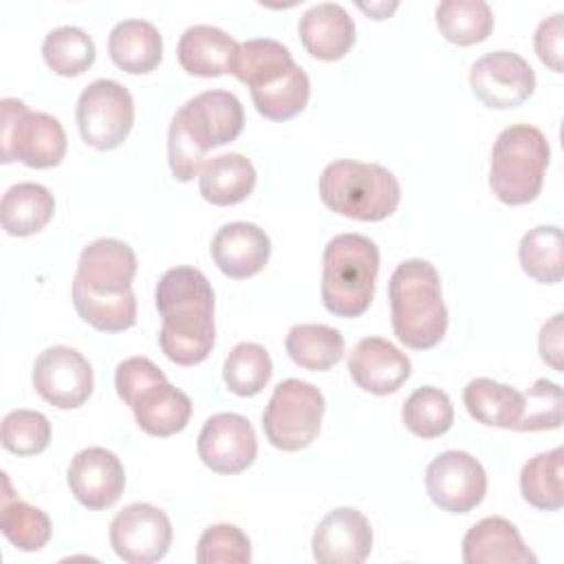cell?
Here are the masks:
<instances>
[{
    "mask_svg": "<svg viewBox=\"0 0 564 564\" xmlns=\"http://www.w3.org/2000/svg\"><path fill=\"white\" fill-rule=\"evenodd\" d=\"M379 273V249L361 234H339L322 256V304L337 317H359L368 311Z\"/></svg>",
    "mask_w": 564,
    "mask_h": 564,
    "instance_id": "3957f363",
    "label": "cell"
},
{
    "mask_svg": "<svg viewBox=\"0 0 564 564\" xmlns=\"http://www.w3.org/2000/svg\"><path fill=\"white\" fill-rule=\"evenodd\" d=\"M306 53L315 59H341L355 44V22L341 4L319 2L308 7L297 24Z\"/></svg>",
    "mask_w": 564,
    "mask_h": 564,
    "instance_id": "ffe728a7",
    "label": "cell"
},
{
    "mask_svg": "<svg viewBox=\"0 0 564 564\" xmlns=\"http://www.w3.org/2000/svg\"><path fill=\"white\" fill-rule=\"evenodd\" d=\"M205 154L207 152L187 132L183 119L174 115L167 130V159H170V170L174 178L187 183L194 176H198L203 170Z\"/></svg>",
    "mask_w": 564,
    "mask_h": 564,
    "instance_id": "b9f144b4",
    "label": "cell"
},
{
    "mask_svg": "<svg viewBox=\"0 0 564 564\" xmlns=\"http://www.w3.org/2000/svg\"><path fill=\"white\" fill-rule=\"evenodd\" d=\"M156 311L163 317L159 346L178 366L205 361L216 341L214 289L194 267L167 269L154 289Z\"/></svg>",
    "mask_w": 564,
    "mask_h": 564,
    "instance_id": "6da1fadb",
    "label": "cell"
},
{
    "mask_svg": "<svg viewBox=\"0 0 564 564\" xmlns=\"http://www.w3.org/2000/svg\"><path fill=\"white\" fill-rule=\"evenodd\" d=\"M198 458L216 474H240L258 456V438L247 416L218 412L209 416L196 441Z\"/></svg>",
    "mask_w": 564,
    "mask_h": 564,
    "instance_id": "5bb4252c",
    "label": "cell"
},
{
    "mask_svg": "<svg viewBox=\"0 0 564 564\" xmlns=\"http://www.w3.org/2000/svg\"><path fill=\"white\" fill-rule=\"evenodd\" d=\"M562 313H555L549 322L542 324L540 328V337H538V348H540V357L542 361H546L553 370L562 372V355H564V346H562Z\"/></svg>",
    "mask_w": 564,
    "mask_h": 564,
    "instance_id": "f6af8a7d",
    "label": "cell"
},
{
    "mask_svg": "<svg viewBox=\"0 0 564 564\" xmlns=\"http://www.w3.org/2000/svg\"><path fill=\"white\" fill-rule=\"evenodd\" d=\"M430 500L449 513H467L487 494V474L478 458L460 449L438 454L425 469Z\"/></svg>",
    "mask_w": 564,
    "mask_h": 564,
    "instance_id": "8fae6325",
    "label": "cell"
},
{
    "mask_svg": "<svg viewBox=\"0 0 564 564\" xmlns=\"http://www.w3.org/2000/svg\"><path fill=\"white\" fill-rule=\"evenodd\" d=\"M405 427L419 438H436L449 432L454 423V405L445 390L434 386L416 388L401 408Z\"/></svg>",
    "mask_w": 564,
    "mask_h": 564,
    "instance_id": "e575fe53",
    "label": "cell"
},
{
    "mask_svg": "<svg viewBox=\"0 0 564 564\" xmlns=\"http://www.w3.org/2000/svg\"><path fill=\"white\" fill-rule=\"evenodd\" d=\"M562 13H553L544 18L533 35V46L542 64H546L553 73H562V42H564V26H562Z\"/></svg>",
    "mask_w": 564,
    "mask_h": 564,
    "instance_id": "ee69618b",
    "label": "cell"
},
{
    "mask_svg": "<svg viewBox=\"0 0 564 564\" xmlns=\"http://www.w3.org/2000/svg\"><path fill=\"white\" fill-rule=\"evenodd\" d=\"M524 394V410L516 430L540 432L562 425V388L549 379H538Z\"/></svg>",
    "mask_w": 564,
    "mask_h": 564,
    "instance_id": "60d3db41",
    "label": "cell"
},
{
    "mask_svg": "<svg viewBox=\"0 0 564 564\" xmlns=\"http://www.w3.org/2000/svg\"><path fill=\"white\" fill-rule=\"evenodd\" d=\"M311 97V82L302 66L293 64L291 70L278 82L253 88L251 99L256 110L269 121H289L300 115Z\"/></svg>",
    "mask_w": 564,
    "mask_h": 564,
    "instance_id": "836d02e7",
    "label": "cell"
},
{
    "mask_svg": "<svg viewBox=\"0 0 564 564\" xmlns=\"http://www.w3.org/2000/svg\"><path fill=\"white\" fill-rule=\"evenodd\" d=\"M293 64L295 62L282 42L271 37H253L238 44L231 75L253 90L278 82L291 70Z\"/></svg>",
    "mask_w": 564,
    "mask_h": 564,
    "instance_id": "83f0119b",
    "label": "cell"
},
{
    "mask_svg": "<svg viewBox=\"0 0 564 564\" xmlns=\"http://www.w3.org/2000/svg\"><path fill=\"white\" fill-rule=\"evenodd\" d=\"M214 264L234 280H245L264 269L271 256V240L253 223H227L212 238Z\"/></svg>",
    "mask_w": 564,
    "mask_h": 564,
    "instance_id": "d6986e66",
    "label": "cell"
},
{
    "mask_svg": "<svg viewBox=\"0 0 564 564\" xmlns=\"http://www.w3.org/2000/svg\"><path fill=\"white\" fill-rule=\"evenodd\" d=\"M463 403L474 421L489 427L516 430L524 410V394L489 377H476L463 388Z\"/></svg>",
    "mask_w": 564,
    "mask_h": 564,
    "instance_id": "484cf974",
    "label": "cell"
},
{
    "mask_svg": "<svg viewBox=\"0 0 564 564\" xmlns=\"http://www.w3.org/2000/svg\"><path fill=\"white\" fill-rule=\"evenodd\" d=\"M361 11H366L368 15H372L375 20H386L399 4L397 2H370V4H364V2H359L357 4Z\"/></svg>",
    "mask_w": 564,
    "mask_h": 564,
    "instance_id": "bcb514c9",
    "label": "cell"
},
{
    "mask_svg": "<svg viewBox=\"0 0 564 564\" xmlns=\"http://www.w3.org/2000/svg\"><path fill=\"white\" fill-rule=\"evenodd\" d=\"M0 148L2 163L20 161L26 167L44 170L62 163L66 154V132L62 123L46 115L33 112L20 99L4 97L0 101Z\"/></svg>",
    "mask_w": 564,
    "mask_h": 564,
    "instance_id": "8992f818",
    "label": "cell"
},
{
    "mask_svg": "<svg viewBox=\"0 0 564 564\" xmlns=\"http://www.w3.org/2000/svg\"><path fill=\"white\" fill-rule=\"evenodd\" d=\"M134 275V249L117 238H97L79 253L73 289L95 297H119L132 291Z\"/></svg>",
    "mask_w": 564,
    "mask_h": 564,
    "instance_id": "4fadbf2b",
    "label": "cell"
},
{
    "mask_svg": "<svg viewBox=\"0 0 564 564\" xmlns=\"http://www.w3.org/2000/svg\"><path fill=\"white\" fill-rule=\"evenodd\" d=\"M284 348L300 368L324 372L344 357V335L326 324H295Z\"/></svg>",
    "mask_w": 564,
    "mask_h": 564,
    "instance_id": "f1b7e54d",
    "label": "cell"
},
{
    "mask_svg": "<svg viewBox=\"0 0 564 564\" xmlns=\"http://www.w3.org/2000/svg\"><path fill=\"white\" fill-rule=\"evenodd\" d=\"M176 115L183 119L187 132L205 152L231 143L245 126L242 104L229 90L198 93L185 101Z\"/></svg>",
    "mask_w": 564,
    "mask_h": 564,
    "instance_id": "2e32d148",
    "label": "cell"
},
{
    "mask_svg": "<svg viewBox=\"0 0 564 564\" xmlns=\"http://www.w3.org/2000/svg\"><path fill=\"white\" fill-rule=\"evenodd\" d=\"M564 449L553 447L540 452L522 465L520 471V491L522 498L542 511H557L564 505Z\"/></svg>",
    "mask_w": 564,
    "mask_h": 564,
    "instance_id": "4dcf8cb0",
    "label": "cell"
},
{
    "mask_svg": "<svg viewBox=\"0 0 564 564\" xmlns=\"http://www.w3.org/2000/svg\"><path fill=\"white\" fill-rule=\"evenodd\" d=\"M273 372L271 357L264 346L242 341L231 348L223 366L225 386L238 397H256L269 383Z\"/></svg>",
    "mask_w": 564,
    "mask_h": 564,
    "instance_id": "8d00e7d4",
    "label": "cell"
},
{
    "mask_svg": "<svg viewBox=\"0 0 564 564\" xmlns=\"http://www.w3.org/2000/svg\"><path fill=\"white\" fill-rule=\"evenodd\" d=\"M55 212L53 194L40 183H15L0 200V223L9 236H33L42 231Z\"/></svg>",
    "mask_w": 564,
    "mask_h": 564,
    "instance_id": "4316f807",
    "label": "cell"
},
{
    "mask_svg": "<svg viewBox=\"0 0 564 564\" xmlns=\"http://www.w3.org/2000/svg\"><path fill=\"white\" fill-rule=\"evenodd\" d=\"M522 271L540 284H557L564 278L562 229L557 225H538L529 229L518 245Z\"/></svg>",
    "mask_w": 564,
    "mask_h": 564,
    "instance_id": "d6a6232c",
    "label": "cell"
},
{
    "mask_svg": "<svg viewBox=\"0 0 564 564\" xmlns=\"http://www.w3.org/2000/svg\"><path fill=\"white\" fill-rule=\"evenodd\" d=\"M2 447L15 456L42 454L51 443V423L35 410H11L2 419L0 430Z\"/></svg>",
    "mask_w": 564,
    "mask_h": 564,
    "instance_id": "f35d334b",
    "label": "cell"
},
{
    "mask_svg": "<svg viewBox=\"0 0 564 564\" xmlns=\"http://www.w3.org/2000/svg\"><path fill=\"white\" fill-rule=\"evenodd\" d=\"M317 187L322 203L330 212L364 223L392 216L401 200V185L388 167L352 159L328 163Z\"/></svg>",
    "mask_w": 564,
    "mask_h": 564,
    "instance_id": "277c9868",
    "label": "cell"
},
{
    "mask_svg": "<svg viewBox=\"0 0 564 564\" xmlns=\"http://www.w3.org/2000/svg\"><path fill=\"white\" fill-rule=\"evenodd\" d=\"M469 86L487 108L507 110L522 106L535 90L531 64L513 51H491L469 70Z\"/></svg>",
    "mask_w": 564,
    "mask_h": 564,
    "instance_id": "7c38bea8",
    "label": "cell"
},
{
    "mask_svg": "<svg viewBox=\"0 0 564 564\" xmlns=\"http://www.w3.org/2000/svg\"><path fill=\"white\" fill-rule=\"evenodd\" d=\"M2 482H4V494H2V511H0V529L4 533V538L18 549V551H40L46 546V542L51 540L53 533V524L51 518L15 498L11 494V485L7 474H2Z\"/></svg>",
    "mask_w": 564,
    "mask_h": 564,
    "instance_id": "f546056e",
    "label": "cell"
},
{
    "mask_svg": "<svg viewBox=\"0 0 564 564\" xmlns=\"http://www.w3.org/2000/svg\"><path fill=\"white\" fill-rule=\"evenodd\" d=\"M77 128L82 141L95 150L119 148L134 123V99L115 79H95L77 99Z\"/></svg>",
    "mask_w": 564,
    "mask_h": 564,
    "instance_id": "ba28073f",
    "label": "cell"
},
{
    "mask_svg": "<svg viewBox=\"0 0 564 564\" xmlns=\"http://www.w3.org/2000/svg\"><path fill=\"white\" fill-rule=\"evenodd\" d=\"M551 148L542 130L518 123L505 128L491 148L489 185L505 205H527L538 198Z\"/></svg>",
    "mask_w": 564,
    "mask_h": 564,
    "instance_id": "5b68a950",
    "label": "cell"
},
{
    "mask_svg": "<svg viewBox=\"0 0 564 564\" xmlns=\"http://www.w3.org/2000/svg\"><path fill=\"white\" fill-rule=\"evenodd\" d=\"M465 564H535L520 531L507 518L489 516L476 522L463 538Z\"/></svg>",
    "mask_w": 564,
    "mask_h": 564,
    "instance_id": "44dd1931",
    "label": "cell"
},
{
    "mask_svg": "<svg viewBox=\"0 0 564 564\" xmlns=\"http://www.w3.org/2000/svg\"><path fill=\"white\" fill-rule=\"evenodd\" d=\"M198 564H249L251 542L247 533L236 524L207 527L196 544Z\"/></svg>",
    "mask_w": 564,
    "mask_h": 564,
    "instance_id": "ab89813d",
    "label": "cell"
},
{
    "mask_svg": "<svg viewBox=\"0 0 564 564\" xmlns=\"http://www.w3.org/2000/svg\"><path fill=\"white\" fill-rule=\"evenodd\" d=\"M66 482L82 507L101 511L121 498L126 471L115 452L106 447H86L73 456Z\"/></svg>",
    "mask_w": 564,
    "mask_h": 564,
    "instance_id": "9a60e30c",
    "label": "cell"
},
{
    "mask_svg": "<svg viewBox=\"0 0 564 564\" xmlns=\"http://www.w3.org/2000/svg\"><path fill=\"white\" fill-rule=\"evenodd\" d=\"M172 544L167 513L148 502L123 507L110 522V546L128 564H152L165 557Z\"/></svg>",
    "mask_w": 564,
    "mask_h": 564,
    "instance_id": "9c48e42d",
    "label": "cell"
},
{
    "mask_svg": "<svg viewBox=\"0 0 564 564\" xmlns=\"http://www.w3.org/2000/svg\"><path fill=\"white\" fill-rule=\"evenodd\" d=\"M348 372L357 388L370 394H392L410 377L412 364L405 352L383 337H364L348 355Z\"/></svg>",
    "mask_w": 564,
    "mask_h": 564,
    "instance_id": "ac0fdd59",
    "label": "cell"
},
{
    "mask_svg": "<svg viewBox=\"0 0 564 564\" xmlns=\"http://www.w3.org/2000/svg\"><path fill=\"white\" fill-rule=\"evenodd\" d=\"M156 381H165V375L148 357H128L117 366L115 372V388L126 405H132L134 399Z\"/></svg>",
    "mask_w": 564,
    "mask_h": 564,
    "instance_id": "7bdbcfd3",
    "label": "cell"
},
{
    "mask_svg": "<svg viewBox=\"0 0 564 564\" xmlns=\"http://www.w3.org/2000/svg\"><path fill=\"white\" fill-rule=\"evenodd\" d=\"M110 59L130 75H143L159 66L163 40L159 29L148 20H121L108 35Z\"/></svg>",
    "mask_w": 564,
    "mask_h": 564,
    "instance_id": "cb8c5ba5",
    "label": "cell"
},
{
    "mask_svg": "<svg viewBox=\"0 0 564 564\" xmlns=\"http://www.w3.org/2000/svg\"><path fill=\"white\" fill-rule=\"evenodd\" d=\"M42 57L62 77H77L95 62V42L79 26H57L44 35Z\"/></svg>",
    "mask_w": 564,
    "mask_h": 564,
    "instance_id": "d590c367",
    "label": "cell"
},
{
    "mask_svg": "<svg viewBox=\"0 0 564 564\" xmlns=\"http://www.w3.org/2000/svg\"><path fill=\"white\" fill-rule=\"evenodd\" d=\"M238 42L218 26L192 24L183 31L176 55L185 73L196 77H218L231 73Z\"/></svg>",
    "mask_w": 564,
    "mask_h": 564,
    "instance_id": "7402d4cb",
    "label": "cell"
},
{
    "mask_svg": "<svg viewBox=\"0 0 564 564\" xmlns=\"http://www.w3.org/2000/svg\"><path fill=\"white\" fill-rule=\"evenodd\" d=\"M256 167L253 163L238 152H227L209 159L200 174L198 187L200 196L218 207L242 203L256 187Z\"/></svg>",
    "mask_w": 564,
    "mask_h": 564,
    "instance_id": "d4e9b609",
    "label": "cell"
},
{
    "mask_svg": "<svg viewBox=\"0 0 564 564\" xmlns=\"http://www.w3.org/2000/svg\"><path fill=\"white\" fill-rule=\"evenodd\" d=\"M73 304L86 324L104 333H123L137 322L134 291H128L119 297H95L73 289Z\"/></svg>",
    "mask_w": 564,
    "mask_h": 564,
    "instance_id": "74e56055",
    "label": "cell"
},
{
    "mask_svg": "<svg viewBox=\"0 0 564 564\" xmlns=\"http://www.w3.org/2000/svg\"><path fill=\"white\" fill-rule=\"evenodd\" d=\"M311 549L319 564H361L372 551L370 522L352 507L333 509L313 531Z\"/></svg>",
    "mask_w": 564,
    "mask_h": 564,
    "instance_id": "e0dca14e",
    "label": "cell"
},
{
    "mask_svg": "<svg viewBox=\"0 0 564 564\" xmlns=\"http://www.w3.org/2000/svg\"><path fill=\"white\" fill-rule=\"evenodd\" d=\"M35 392L59 410H75L88 401L95 388L93 366L70 346H51L42 350L31 375Z\"/></svg>",
    "mask_w": 564,
    "mask_h": 564,
    "instance_id": "30bf717a",
    "label": "cell"
},
{
    "mask_svg": "<svg viewBox=\"0 0 564 564\" xmlns=\"http://www.w3.org/2000/svg\"><path fill=\"white\" fill-rule=\"evenodd\" d=\"M326 403L324 394L308 381L284 379L262 412L267 441L282 452H300L319 434Z\"/></svg>",
    "mask_w": 564,
    "mask_h": 564,
    "instance_id": "52a82bcc",
    "label": "cell"
},
{
    "mask_svg": "<svg viewBox=\"0 0 564 564\" xmlns=\"http://www.w3.org/2000/svg\"><path fill=\"white\" fill-rule=\"evenodd\" d=\"M434 15L441 35L458 46L478 44L494 29V13L485 0H443Z\"/></svg>",
    "mask_w": 564,
    "mask_h": 564,
    "instance_id": "1f68e13d",
    "label": "cell"
},
{
    "mask_svg": "<svg viewBox=\"0 0 564 564\" xmlns=\"http://www.w3.org/2000/svg\"><path fill=\"white\" fill-rule=\"evenodd\" d=\"M130 408L137 425L145 434L159 438L185 430L192 416V399L183 390L167 383V379L148 386Z\"/></svg>",
    "mask_w": 564,
    "mask_h": 564,
    "instance_id": "603a6c76",
    "label": "cell"
},
{
    "mask_svg": "<svg viewBox=\"0 0 564 564\" xmlns=\"http://www.w3.org/2000/svg\"><path fill=\"white\" fill-rule=\"evenodd\" d=\"M392 330L401 344L414 350L434 348L447 330V306L441 278L432 262L410 258L401 262L388 282Z\"/></svg>",
    "mask_w": 564,
    "mask_h": 564,
    "instance_id": "7a4b0ae2",
    "label": "cell"
}]
</instances>
